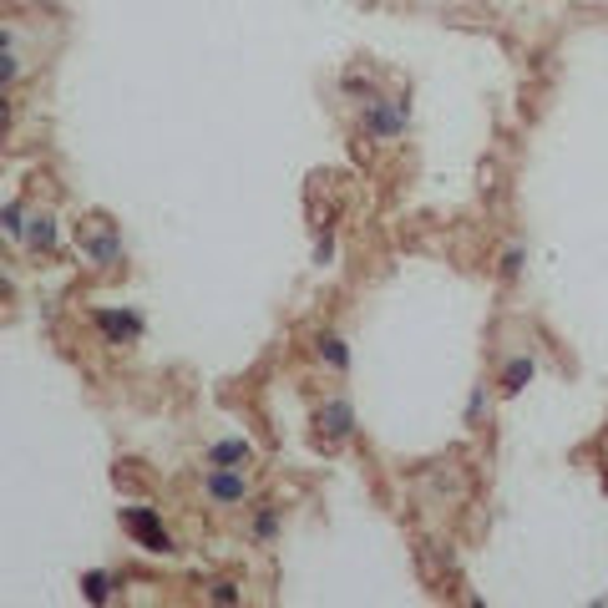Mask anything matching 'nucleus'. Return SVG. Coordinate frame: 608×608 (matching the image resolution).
Segmentation results:
<instances>
[{
	"label": "nucleus",
	"instance_id": "f257e3e1",
	"mask_svg": "<svg viewBox=\"0 0 608 608\" xmlns=\"http://www.w3.org/2000/svg\"><path fill=\"white\" fill-rule=\"evenodd\" d=\"M411 91H381L375 102H360L356 107V127L365 142H381V148H396L411 127Z\"/></svg>",
	"mask_w": 608,
	"mask_h": 608
},
{
	"label": "nucleus",
	"instance_id": "f03ea898",
	"mask_svg": "<svg viewBox=\"0 0 608 608\" xmlns=\"http://www.w3.org/2000/svg\"><path fill=\"white\" fill-rule=\"evenodd\" d=\"M117 522H122V533L133 537V548H142V553H152V558H178V533L163 522V512L158 507H148V502H127V507H117Z\"/></svg>",
	"mask_w": 608,
	"mask_h": 608
},
{
	"label": "nucleus",
	"instance_id": "7ed1b4c3",
	"mask_svg": "<svg viewBox=\"0 0 608 608\" xmlns=\"http://www.w3.org/2000/svg\"><path fill=\"white\" fill-rule=\"evenodd\" d=\"M72 244H76V259L91 269H117L127 264V244H122V228L112 219H91V223H76L72 228Z\"/></svg>",
	"mask_w": 608,
	"mask_h": 608
},
{
	"label": "nucleus",
	"instance_id": "20e7f679",
	"mask_svg": "<svg viewBox=\"0 0 608 608\" xmlns=\"http://www.w3.org/2000/svg\"><path fill=\"white\" fill-rule=\"evenodd\" d=\"M87 320L97 330V340L112 345V350H137V345L148 340V314L137 310V305H97Z\"/></svg>",
	"mask_w": 608,
	"mask_h": 608
},
{
	"label": "nucleus",
	"instance_id": "39448f33",
	"mask_svg": "<svg viewBox=\"0 0 608 608\" xmlns=\"http://www.w3.org/2000/svg\"><path fill=\"white\" fill-rule=\"evenodd\" d=\"M198 492H203L208 507H219V512H238V507L253 502L249 467H203V476H198Z\"/></svg>",
	"mask_w": 608,
	"mask_h": 608
},
{
	"label": "nucleus",
	"instance_id": "423d86ee",
	"mask_svg": "<svg viewBox=\"0 0 608 608\" xmlns=\"http://www.w3.org/2000/svg\"><path fill=\"white\" fill-rule=\"evenodd\" d=\"M310 426H314V436H320L325 446H345V442H356V431H360L356 401H350L345 390H335V396H325V401L314 406Z\"/></svg>",
	"mask_w": 608,
	"mask_h": 608
},
{
	"label": "nucleus",
	"instance_id": "0eeeda50",
	"mask_svg": "<svg viewBox=\"0 0 608 608\" xmlns=\"http://www.w3.org/2000/svg\"><path fill=\"white\" fill-rule=\"evenodd\" d=\"M26 66H30V57H26V26H21V21H5V26H0V97H5V102L21 91Z\"/></svg>",
	"mask_w": 608,
	"mask_h": 608
},
{
	"label": "nucleus",
	"instance_id": "6e6552de",
	"mask_svg": "<svg viewBox=\"0 0 608 608\" xmlns=\"http://www.w3.org/2000/svg\"><path fill=\"white\" fill-rule=\"evenodd\" d=\"M61 213L57 208H36L30 213V228H26V238H21V253H26L30 264H46V259H57L61 253Z\"/></svg>",
	"mask_w": 608,
	"mask_h": 608
},
{
	"label": "nucleus",
	"instance_id": "1a4fd4ad",
	"mask_svg": "<svg viewBox=\"0 0 608 608\" xmlns=\"http://www.w3.org/2000/svg\"><path fill=\"white\" fill-rule=\"evenodd\" d=\"M310 356L320 360L330 375H340V381L356 371V350H350V340H345L340 330H330V325H320L310 335Z\"/></svg>",
	"mask_w": 608,
	"mask_h": 608
},
{
	"label": "nucleus",
	"instance_id": "9d476101",
	"mask_svg": "<svg viewBox=\"0 0 608 608\" xmlns=\"http://www.w3.org/2000/svg\"><path fill=\"white\" fill-rule=\"evenodd\" d=\"M253 461H259V446L244 431H223L203 446V467H253Z\"/></svg>",
	"mask_w": 608,
	"mask_h": 608
},
{
	"label": "nucleus",
	"instance_id": "9b49d317",
	"mask_svg": "<svg viewBox=\"0 0 608 608\" xmlns=\"http://www.w3.org/2000/svg\"><path fill=\"white\" fill-rule=\"evenodd\" d=\"M537 375H543V360H537L533 350L507 356L502 371H497V396H502V401H512V396H522L528 386H537Z\"/></svg>",
	"mask_w": 608,
	"mask_h": 608
},
{
	"label": "nucleus",
	"instance_id": "f8f14e48",
	"mask_svg": "<svg viewBox=\"0 0 608 608\" xmlns=\"http://www.w3.org/2000/svg\"><path fill=\"white\" fill-rule=\"evenodd\" d=\"M280 537H284V507L249 502V518H244V543H249V548H274Z\"/></svg>",
	"mask_w": 608,
	"mask_h": 608
},
{
	"label": "nucleus",
	"instance_id": "ddd939ff",
	"mask_svg": "<svg viewBox=\"0 0 608 608\" xmlns=\"http://www.w3.org/2000/svg\"><path fill=\"white\" fill-rule=\"evenodd\" d=\"M76 588H82V604H87V608H107V604H112V598H117L122 579H117V573H112V568H87V573H82V583H76Z\"/></svg>",
	"mask_w": 608,
	"mask_h": 608
},
{
	"label": "nucleus",
	"instance_id": "4468645a",
	"mask_svg": "<svg viewBox=\"0 0 608 608\" xmlns=\"http://www.w3.org/2000/svg\"><path fill=\"white\" fill-rule=\"evenodd\" d=\"M381 91H386V87H381V76H375V72H365V66H345V72H340V97H345V102H375V97H381Z\"/></svg>",
	"mask_w": 608,
	"mask_h": 608
},
{
	"label": "nucleus",
	"instance_id": "2eb2a0df",
	"mask_svg": "<svg viewBox=\"0 0 608 608\" xmlns=\"http://www.w3.org/2000/svg\"><path fill=\"white\" fill-rule=\"evenodd\" d=\"M30 213H36V208H30L26 198H5V203H0V234H5V244L21 249V238H26V228H30Z\"/></svg>",
	"mask_w": 608,
	"mask_h": 608
},
{
	"label": "nucleus",
	"instance_id": "dca6fc26",
	"mask_svg": "<svg viewBox=\"0 0 608 608\" xmlns=\"http://www.w3.org/2000/svg\"><path fill=\"white\" fill-rule=\"evenodd\" d=\"M492 406H497V386H487V381H482V386H472V390H467V401H461V426L476 431L492 415Z\"/></svg>",
	"mask_w": 608,
	"mask_h": 608
},
{
	"label": "nucleus",
	"instance_id": "f3484780",
	"mask_svg": "<svg viewBox=\"0 0 608 608\" xmlns=\"http://www.w3.org/2000/svg\"><path fill=\"white\" fill-rule=\"evenodd\" d=\"M522 274H528V249L522 244H507L497 253V284H522Z\"/></svg>",
	"mask_w": 608,
	"mask_h": 608
},
{
	"label": "nucleus",
	"instance_id": "a211bd4d",
	"mask_svg": "<svg viewBox=\"0 0 608 608\" xmlns=\"http://www.w3.org/2000/svg\"><path fill=\"white\" fill-rule=\"evenodd\" d=\"M335 253H340L335 228H320V234H314V244H310V264L314 269H330V264H335Z\"/></svg>",
	"mask_w": 608,
	"mask_h": 608
},
{
	"label": "nucleus",
	"instance_id": "6ab92c4d",
	"mask_svg": "<svg viewBox=\"0 0 608 608\" xmlns=\"http://www.w3.org/2000/svg\"><path fill=\"white\" fill-rule=\"evenodd\" d=\"M208 604H219V608L244 604V583H234V579H213V583H208Z\"/></svg>",
	"mask_w": 608,
	"mask_h": 608
}]
</instances>
